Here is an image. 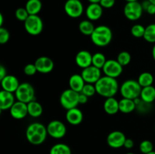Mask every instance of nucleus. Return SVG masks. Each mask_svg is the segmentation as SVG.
<instances>
[{
	"label": "nucleus",
	"instance_id": "58836bf2",
	"mask_svg": "<svg viewBox=\"0 0 155 154\" xmlns=\"http://www.w3.org/2000/svg\"><path fill=\"white\" fill-rule=\"evenodd\" d=\"M116 0H101L99 4L103 8H111L115 5Z\"/></svg>",
	"mask_w": 155,
	"mask_h": 154
},
{
	"label": "nucleus",
	"instance_id": "ddd939ff",
	"mask_svg": "<svg viewBox=\"0 0 155 154\" xmlns=\"http://www.w3.org/2000/svg\"><path fill=\"white\" fill-rule=\"evenodd\" d=\"M125 134L120 131H114L109 133L107 137V143L110 147L118 149L124 146L126 141Z\"/></svg>",
	"mask_w": 155,
	"mask_h": 154
},
{
	"label": "nucleus",
	"instance_id": "0eeeda50",
	"mask_svg": "<svg viewBox=\"0 0 155 154\" xmlns=\"http://www.w3.org/2000/svg\"><path fill=\"white\" fill-rule=\"evenodd\" d=\"M24 28L31 36H38L43 30V21L38 15H30L24 21Z\"/></svg>",
	"mask_w": 155,
	"mask_h": 154
},
{
	"label": "nucleus",
	"instance_id": "de8ad7c7",
	"mask_svg": "<svg viewBox=\"0 0 155 154\" xmlns=\"http://www.w3.org/2000/svg\"><path fill=\"white\" fill-rule=\"evenodd\" d=\"M127 2H137L138 0H125Z\"/></svg>",
	"mask_w": 155,
	"mask_h": 154
},
{
	"label": "nucleus",
	"instance_id": "4be33fe9",
	"mask_svg": "<svg viewBox=\"0 0 155 154\" xmlns=\"http://www.w3.org/2000/svg\"><path fill=\"white\" fill-rule=\"evenodd\" d=\"M104 110L108 115L117 114L120 111L119 101L114 97L106 98L104 103Z\"/></svg>",
	"mask_w": 155,
	"mask_h": 154
},
{
	"label": "nucleus",
	"instance_id": "a19ab883",
	"mask_svg": "<svg viewBox=\"0 0 155 154\" xmlns=\"http://www.w3.org/2000/svg\"><path fill=\"white\" fill-rule=\"evenodd\" d=\"M88 99H89V98L86 95H83V93H80V95H79V103H80V104H84L87 103Z\"/></svg>",
	"mask_w": 155,
	"mask_h": 154
},
{
	"label": "nucleus",
	"instance_id": "6ab92c4d",
	"mask_svg": "<svg viewBox=\"0 0 155 154\" xmlns=\"http://www.w3.org/2000/svg\"><path fill=\"white\" fill-rule=\"evenodd\" d=\"M15 95L13 93L6 91L2 90L0 91V110H10L15 101Z\"/></svg>",
	"mask_w": 155,
	"mask_h": 154
},
{
	"label": "nucleus",
	"instance_id": "a211bd4d",
	"mask_svg": "<svg viewBox=\"0 0 155 154\" xmlns=\"http://www.w3.org/2000/svg\"><path fill=\"white\" fill-rule=\"evenodd\" d=\"M103 14V8L99 3H90L86 9V15L91 21H98Z\"/></svg>",
	"mask_w": 155,
	"mask_h": 154
},
{
	"label": "nucleus",
	"instance_id": "7ed1b4c3",
	"mask_svg": "<svg viewBox=\"0 0 155 154\" xmlns=\"http://www.w3.org/2000/svg\"><path fill=\"white\" fill-rule=\"evenodd\" d=\"M113 33L110 27L105 25L98 26L91 35V40L94 45L98 47H104L110 43Z\"/></svg>",
	"mask_w": 155,
	"mask_h": 154
},
{
	"label": "nucleus",
	"instance_id": "c03bdc74",
	"mask_svg": "<svg viewBox=\"0 0 155 154\" xmlns=\"http://www.w3.org/2000/svg\"><path fill=\"white\" fill-rule=\"evenodd\" d=\"M3 24V15L0 14V27H2Z\"/></svg>",
	"mask_w": 155,
	"mask_h": 154
},
{
	"label": "nucleus",
	"instance_id": "c85d7f7f",
	"mask_svg": "<svg viewBox=\"0 0 155 154\" xmlns=\"http://www.w3.org/2000/svg\"><path fill=\"white\" fill-rule=\"evenodd\" d=\"M49 154H71V149L65 143H57L51 146Z\"/></svg>",
	"mask_w": 155,
	"mask_h": 154
},
{
	"label": "nucleus",
	"instance_id": "c9c22d12",
	"mask_svg": "<svg viewBox=\"0 0 155 154\" xmlns=\"http://www.w3.org/2000/svg\"><path fill=\"white\" fill-rule=\"evenodd\" d=\"M30 16L28 11L25 8H18L16 11H15V18L20 21H24L28 18Z\"/></svg>",
	"mask_w": 155,
	"mask_h": 154
},
{
	"label": "nucleus",
	"instance_id": "a18cd8bd",
	"mask_svg": "<svg viewBox=\"0 0 155 154\" xmlns=\"http://www.w3.org/2000/svg\"><path fill=\"white\" fill-rule=\"evenodd\" d=\"M152 57L153 59L155 60V45H154V47H153L152 48Z\"/></svg>",
	"mask_w": 155,
	"mask_h": 154
},
{
	"label": "nucleus",
	"instance_id": "5701e85b",
	"mask_svg": "<svg viewBox=\"0 0 155 154\" xmlns=\"http://www.w3.org/2000/svg\"><path fill=\"white\" fill-rule=\"evenodd\" d=\"M140 98L146 104H151L155 101V88L153 85L144 87L142 88Z\"/></svg>",
	"mask_w": 155,
	"mask_h": 154
},
{
	"label": "nucleus",
	"instance_id": "09e8293b",
	"mask_svg": "<svg viewBox=\"0 0 155 154\" xmlns=\"http://www.w3.org/2000/svg\"><path fill=\"white\" fill-rule=\"evenodd\" d=\"M148 1H149L151 3V4H154V5H155V0H148Z\"/></svg>",
	"mask_w": 155,
	"mask_h": 154
},
{
	"label": "nucleus",
	"instance_id": "8fccbe9b",
	"mask_svg": "<svg viewBox=\"0 0 155 154\" xmlns=\"http://www.w3.org/2000/svg\"><path fill=\"white\" fill-rule=\"evenodd\" d=\"M147 154H155V151H152V152H149V153H147Z\"/></svg>",
	"mask_w": 155,
	"mask_h": 154
},
{
	"label": "nucleus",
	"instance_id": "9b49d317",
	"mask_svg": "<svg viewBox=\"0 0 155 154\" xmlns=\"http://www.w3.org/2000/svg\"><path fill=\"white\" fill-rule=\"evenodd\" d=\"M123 67L124 66H121L117 60L110 59L106 61L102 69L105 75L117 79L122 74Z\"/></svg>",
	"mask_w": 155,
	"mask_h": 154
},
{
	"label": "nucleus",
	"instance_id": "c756f323",
	"mask_svg": "<svg viewBox=\"0 0 155 154\" xmlns=\"http://www.w3.org/2000/svg\"><path fill=\"white\" fill-rule=\"evenodd\" d=\"M106 57L102 53L96 52L94 54H92V65L99 69H102L105 64Z\"/></svg>",
	"mask_w": 155,
	"mask_h": 154
},
{
	"label": "nucleus",
	"instance_id": "37998d69",
	"mask_svg": "<svg viewBox=\"0 0 155 154\" xmlns=\"http://www.w3.org/2000/svg\"><path fill=\"white\" fill-rule=\"evenodd\" d=\"M6 75H7L6 68L3 65H0V80H2L3 78H5Z\"/></svg>",
	"mask_w": 155,
	"mask_h": 154
},
{
	"label": "nucleus",
	"instance_id": "49530a36",
	"mask_svg": "<svg viewBox=\"0 0 155 154\" xmlns=\"http://www.w3.org/2000/svg\"><path fill=\"white\" fill-rule=\"evenodd\" d=\"M90 3H99L101 0H88Z\"/></svg>",
	"mask_w": 155,
	"mask_h": 154
},
{
	"label": "nucleus",
	"instance_id": "6e6552de",
	"mask_svg": "<svg viewBox=\"0 0 155 154\" xmlns=\"http://www.w3.org/2000/svg\"><path fill=\"white\" fill-rule=\"evenodd\" d=\"M142 3L139 2H127L124 8V14L126 18L132 21H136L140 19L143 13Z\"/></svg>",
	"mask_w": 155,
	"mask_h": 154
},
{
	"label": "nucleus",
	"instance_id": "7c9ffc66",
	"mask_svg": "<svg viewBox=\"0 0 155 154\" xmlns=\"http://www.w3.org/2000/svg\"><path fill=\"white\" fill-rule=\"evenodd\" d=\"M144 39L149 43H155V24H149L145 27Z\"/></svg>",
	"mask_w": 155,
	"mask_h": 154
},
{
	"label": "nucleus",
	"instance_id": "79ce46f5",
	"mask_svg": "<svg viewBox=\"0 0 155 154\" xmlns=\"http://www.w3.org/2000/svg\"><path fill=\"white\" fill-rule=\"evenodd\" d=\"M145 11L151 15L155 14V5L150 3V5H148V7L147 8V9Z\"/></svg>",
	"mask_w": 155,
	"mask_h": 154
},
{
	"label": "nucleus",
	"instance_id": "ea45409f",
	"mask_svg": "<svg viewBox=\"0 0 155 154\" xmlns=\"http://www.w3.org/2000/svg\"><path fill=\"white\" fill-rule=\"evenodd\" d=\"M124 147L127 149H132L134 146V141L130 138L126 139V141L124 143Z\"/></svg>",
	"mask_w": 155,
	"mask_h": 154
},
{
	"label": "nucleus",
	"instance_id": "e433bc0d",
	"mask_svg": "<svg viewBox=\"0 0 155 154\" xmlns=\"http://www.w3.org/2000/svg\"><path fill=\"white\" fill-rule=\"evenodd\" d=\"M10 39V33L8 30L5 27H0V44L4 45L8 42Z\"/></svg>",
	"mask_w": 155,
	"mask_h": 154
},
{
	"label": "nucleus",
	"instance_id": "a878e982",
	"mask_svg": "<svg viewBox=\"0 0 155 154\" xmlns=\"http://www.w3.org/2000/svg\"><path fill=\"white\" fill-rule=\"evenodd\" d=\"M42 8V4L40 0H28L25 5V8L30 15H38Z\"/></svg>",
	"mask_w": 155,
	"mask_h": 154
},
{
	"label": "nucleus",
	"instance_id": "f3484780",
	"mask_svg": "<svg viewBox=\"0 0 155 154\" xmlns=\"http://www.w3.org/2000/svg\"><path fill=\"white\" fill-rule=\"evenodd\" d=\"M75 62L79 67L85 69L92 65V54L89 51L82 50L75 57Z\"/></svg>",
	"mask_w": 155,
	"mask_h": 154
},
{
	"label": "nucleus",
	"instance_id": "cd10ccee",
	"mask_svg": "<svg viewBox=\"0 0 155 154\" xmlns=\"http://www.w3.org/2000/svg\"><path fill=\"white\" fill-rule=\"evenodd\" d=\"M137 81L142 86V88L148 87V86L152 85L154 82V76L151 72H144L139 75Z\"/></svg>",
	"mask_w": 155,
	"mask_h": 154
},
{
	"label": "nucleus",
	"instance_id": "72a5a7b5",
	"mask_svg": "<svg viewBox=\"0 0 155 154\" xmlns=\"http://www.w3.org/2000/svg\"><path fill=\"white\" fill-rule=\"evenodd\" d=\"M139 149L143 154L149 153V152L154 151V145L152 142L148 140H145L141 142L139 145Z\"/></svg>",
	"mask_w": 155,
	"mask_h": 154
},
{
	"label": "nucleus",
	"instance_id": "3c124183",
	"mask_svg": "<svg viewBox=\"0 0 155 154\" xmlns=\"http://www.w3.org/2000/svg\"><path fill=\"white\" fill-rule=\"evenodd\" d=\"M126 154H135V153H133V152H127V153Z\"/></svg>",
	"mask_w": 155,
	"mask_h": 154
},
{
	"label": "nucleus",
	"instance_id": "4c0bfd02",
	"mask_svg": "<svg viewBox=\"0 0 155 154\" xmlns=\"http://www.w3.org/2000/svg\"><path fill=\"white\" fill-rule=\"evenodd\" d=\"M37 72L35 63H28L24 68V72L27 75H33Z\"/></svg>",
	"mask_w": 155,
	"mask_h": 154
},
{
	"label": "nucleus",
	"instance_id": "bb28decb",
	"mask_svg": "<svg viewBox=\"0 0 155 154\" xmlns=\"http://www.w3.org/2000/svg\"><path fill=\"white\" fill-rule=\"evenodd\" d=\"M95 28V27H94L92 21H89V20H84L79 24V30L82 34L85 35V36H91Z\"/></svg>",
	"mask_w": 155,
	"mask_h": 154
},
{
	"label": "nucleus",
	"instance_id": "2f4dec72",
	"mask_svg": "<svg viewBox=\"0 0 155 154\" xmlns=\"http://www.w3.org/2000/svg\"><path fill=\"white\" fill-rule=\"evenodd\" d=\"M131 55L128 51H121L117 55V60L119 62L120 64L123 66H126L131 61Z\"/></svg>",
	"mask_w": 155,
	"mask_h": 154
},
{
	"label": "nucleus",
	"instance_id": "39448f33",
	"mask_svg": "<svg viewBox=\"0 0 155 154\" xmlns=\"http://www.w3.org/2000/svg\"><path fill=\"white\" fill-rule=\"evenodd\" d=\"M15 98L18 101L25 104L35 101V90L32 85L28 82L21 83L15 93Z\"/></svg>",
	"mask_w": 155,
	"mask_h": 154
},
{
	"label": "nucleus",
	"instance_id": "f704fd0d",
	"mask_svg": "<svg viewBox=\"0 0 155 154\" xmlns=\"http://www.w3.org/2000/svg\"><path fill=\"white\" fill-rule=\"evenodd\" d=\"M80 93H83V95H86L88 98L94 96L96 92V88H95V84H90V83H86L83 87V90Z\"/></svg>",
	"mask_w": 155,
	"mask_h": 154
},
{
	"label": "nucleus",
	"instance_id": "2eb2a0df",
	"mask_svg": "<svg viewBox=\"0 0 155 154\" xmlns=\"http://www.w3.org/2000/svg\"><path fill=\"white\" fill-rule=\"evenodd\" d=\"M9 110L11 116L15 119H22L28 115L27 104L19 101H16Z\"/></svg>",
	"mask_w": 155,
	"mask_h": 154
},
{
	"label": "nucleus",
	"instance_id": "f8f14e48",
	"mask_svg": "<svg viewBox=\"0 0 155 154\" xmlns=\"http://www.w3.org/2000/svg\"><path fill=\"white\" fill-rule=\"evenodd\" d=\"M81 75L83 76L86 83L95 84L101 77V69L93 66V65H91L89 67L83 69Z\"/></svg>",
	"mask_w": 155,
	"mask_h": 154
},
{
	"label": "nucleus",
	"instance_id": "aec40b11",
	"mask_svg": "<svg viewBox=\"0 0 155 154\" xmlns=\"http://www.w3.org/2000/svg\"><path fill=\"white\" fill-rule=\"evenodd\" d=\"M66 119L68 123H70L71 125H80L83 119V112L77 107L70 109L67 111Z\"/></svg>",
	"mask_w": 155,
	"mask_h": 154
},
{
	"label": "nucleus",
	"instance_id": "393cba45",
	"mask_svg": "<svg viewBox=\"0 0 155 154\" xmlns=\"http://www.w3.org/2000/svg\"><path fill=\"white\" fill-rule=\"evenodd\" d=\"M27 109H28V115L33 118L39 117L43 113V107L40 103L36 101V100L27 104Z\"/></svg>",
	"mask_w": 155,
	"mask_h": 154
},
{
	"label": "nucleus",
	"instance_id": "20e7f679",
	"mask_svg": "<svg viewBox=\"0 0 155 154\" xmlns=\"http://www.w3.org/2000/svg\"><path fill=\"white\" fill-rule=\"evenodd\" d=\"M142 88V86L139 85L138 81L129 79L121 85L120 91L123 98L135 100L140 97Z\"/></svg>",
	"mask_w": 155,
	"mask_h": 154
},
{
	"label": "nucleus",
	"instance_id": "4468645a",
	"mask_svg": "<svg viewBox=\"0 0 155 154\" xmlns=\"http://www.w3.org/2000/svg\"><path fill=\"white\" fill-rule=\"evenodd\" d=\"M34 63L36 65L37 72L42 74L51 72L53 70L54 66L53 60L50 57H46V56L39 57V58L36 59Z\"/></svg>",
	"mask_w": 155,
	"mask_h": 154
},
{
	"label": "nucleus",
	"instance_id": "1a4fd4ad",
	"mask_svg": "<svg viewBox=\"0 0 155 154\" xmlns=\"http://www.w3.org/2000/svg\"><path fill=\"white\" fill-rule=\"evenodd\" d=\"M47 131L50 137L54 139H61L67 134V127L59 120H52L47 125Z\"/></svg>",
	"mask_w": 155,
	"mask_h": 154
},
{
	"label": "nucleus",
	"instance_id": "dca6fc26",
	"mask_svg": "<svg viewBox=\"0 0 155 154\" xmlns=\"http://www.w3.org/2000/svg\"><path fill=\"white\" fill-rule=\"evenodd\" d=\"M20 84L21 83L19 82L18 79L12 75H7L1 80V85L2 90L12 92V93H15L18 88L19 87Z\"/></svg>",
	"mask_w": 155,
	"mask_h": 154
},
{
	"label": "nucleus",
	"instance_id": "423d86ee",
	"mask_svg": "<svg viewBox=\"0 0 155 154\" xmlns=\"http://www.w3.org/2000/svg\"><path fill=\"white\" fill-rule=\"evenodd\" d=\"M79 95H80V93L72 90V89H66L61 95V105L67 110L75 108L78 104H80V103H79Z\"/></svg>",
	"mask_w": 155,
	"mask_h": 154
},
{
	"label": "nucleus",
	"instance_id": "b1692460",
	"mask_svg": "<svg viewBox=\"0 0 155 154\" xmlns=\"http://www.w3.org/2000/svg\"><path fill=\"white\" fill-rule=\"evenodd\" d=\"M136 108V104L134 100L123 98L120 101H119V109L121 113L126 114L130 113L134 111Z\"/></svg>",
	"mask_w": 155,
	"mask_h": 154
},
{
	"label": "nucleus",
	"instance_id": "412c9836",
	"mask_svg": "<svg viewBox=\"0 0 155 154\" xmlns=\"http://www.w3.org/2000/svg\"><path fill=\"white\" fill-rule=\"evenodd\" d=\"M86 82L83 79L81 74H73L69 79L70 88L80 93L84 87Z\"/></svg>",
	"mask_w": 155,
	"mask_h": 154
},
{
	"label": "nucleus",
	"instance_id": "473e14b6",
	"mask_svg": "<svg viewBox=\"0 0 155 154\" xmlns=\"http://www.w3.org/2000/svg\"><path fill=\"white\" fill-rule=\"evenodd\" d=\"M132 36L136 38H143L145 32V27L141 24H135L131 28Z\"/></svg>",
	"mask_w": 155,
	"mask_h": 154
},
{
	"label": "nucleus",
	"instance_id": "f03ea898",
	"mask_svg": "<svg viewBox=\"0 0 155 154\" xmlns=\"http://www.w3.org/2000/svg\"><path fill=\"white\" fill-rule=\"evenodd\" d=\"M48 135L47 127L39 122L30 124L26 130V137L33 145H40L44 143Z\"/></svg>",
	"mask_w": 155,
	"mask_h": 154
},
{
	"label": "nucleus",
	"instance_id": "9d476101",
	"mask_svg": "<svg viewBox=\"0 0 155 154\" xmlns=\"http://www.w3.org/2000/svg\"><path fill=\"white\" fill-rule=\"evenodd\" d=\"M64 8L65 13L71 18H80L84 11L83 5L80 0H67Z\"/></svg>",
	"mask_w": 155,
	"mask_h": 154
},
{
	"label": "nucleus",
	"instance_id": "f257e3e1",
	"mask_svg": "<svg viewBox=\"0 0 155 154\" xmlns=\"http://www.w3.org/2000/svg\"><path fill=\"white\" fill-rule=\"evenodd\" d=\"M95 86L97 94L106 98L114 97L119 90V85L116 79L107 75L101 76Z\"/></svg>",
	"mask_w": 155,
	"mask_h": 154
}]
</instances>
